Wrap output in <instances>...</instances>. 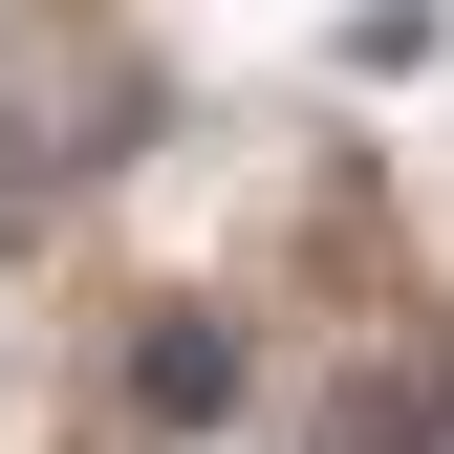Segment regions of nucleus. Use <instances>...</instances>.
I'll return each instance as SVG.
<instances>
[{"instance_id": "f257e3e1", "label": "nucleus", "mask_w": 454, "mask_h": 454, "mask_svg": "<svg viewBox=\"0 0 454 454\" xmlns=\"http://www.w3.org/2000/svg\"><path fill=\"white\" fill-rule=\"evenodd\" d=\"M454 433V325H411L368 389H325V454H433Z\"/></svg>"}, {"instance_id": "f03ea898", "label": "nucleus", "mask_w": 454, "mask_h": 454, "mask_svg": "<svg viewBox=\"0 0 454 454\" xmlns=\"http://www.w3.org/2000/svg\"><path fill=\"white\" fill-rule=\"evenodd\" d=\"M216 389H239V347H216V325L174 303V325H152V347H130V411H174V433H195V411H216Z\"/></svg>"}]
</instances>
